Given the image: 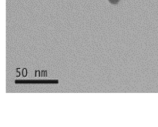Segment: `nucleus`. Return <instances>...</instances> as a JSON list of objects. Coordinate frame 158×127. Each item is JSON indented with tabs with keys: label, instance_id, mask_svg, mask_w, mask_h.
Segmentation results:
<instances>
[{
	"label": "nucleus",
	"instance_id": "f257e3e1",
	"mask_svg": "<svg viewBox=\"0 0 158 127\" xmlns=\"http://www.w3.org/2000/svg\"><path fill=\"white\" fill-rule=\"evenodd\" d=\"M109 1L110 3H111V4L113 5H117V3L120 2V0H108Z\"/></svg>",
	"mask_w": 158,
	"mask_h": 127
}]
</instances>
